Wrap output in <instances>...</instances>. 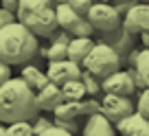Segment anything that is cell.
<instances>
[{
	"label": "cell",
	"mask_w": 149,
	"mask_h": 136,
	"mask_svg": "<svg viewBox=\"0 0 149 136\" xmlns=\"http://www.w3.org/2000/svg\"><path fill=\"white\" fill-rule=\"evenodd\" d=\"M40 112L35 105V92L26 86L22 77L11 75L7 81L0 84V121L11 123L20 119L31 121Z\"/></svg>",
	"instance_id": "cell-1"
},
{
	"label": "cell",
	"mask_w": 149,
	"mask_h": 136,
	"mask_svg": "<svg viewBox=\"0 0 149 136\" xmlns=\"http://www.w3.org/2000/svg\"><path fill=\"white\" fill-rule=\"evenodd\" d=\"M37 35L31 33L22 22H13L0 27V59L11 66L26 64L37 55Z\"/></svg>",
	"instance_id": "cell-2"
},
{
	"label": "cell",
	"mask_w": 149,
	"mask_h": 136,
	"mask_svg": "<svg viewBox=\"0 0 149 136\" xmlns=\"http://www.w3.org/2000/svg\"><path fill=\"white\" fill-rule=\"evenodd\" d=\"M15 20L22 22L37 38H48L57 29L55 5H29L15 9Z\"/></svg>",
	"instance_id": "cell-3"
},
{
	"label": "cell",
	"mask_w": 149,
	"mask_h": 136,
	"mask_svg": "<svg viewBox=\"0 0 149 136\" xmlns=\"http://www.w3.org/2000/svg\"><path fill=\"white\" fill-rule=\"evenodd\" d=\"M121 64H123V61H121V55H118V53L114 51L110 44L97 40V42L92 44V48L88 51V55L84 57L81 68L90 70L92 75H97L99 79H101V77L110 75L112 70L121 68Z\"/></svg>",
	"instance_id": "cell-4"
},
{
	"label": "cell",
	"mask_w": 149,
	"mask_h": 136,
	"mask_svg": "<svg viewBox=\"0 0 149 136\" xmlns=\"http://www.w3.org/2000/svg\"><path fill=\"white\" fill-rule=\"evenodd\" d=\"M55 18H57V27L64 29L70 38H74V35H92L94 33L88 18L79 11H74L72 7H68L66 2H55Z\"/></svg>",
	"instance_id": "cell-5"
},
{
	"label": "cell",
	"mask_w": 149,
	"mask_h": 136,
	"mask_svg": "<svg viewBox=\"0 0 149 136\" xmlns=\"http://www.w3.org/2000/svg\"><path fill=\"white\" fill-rule=\"evenodd\" d=\"M86 18L97 33L112 31L121 24V15L116 13V9L112 7L110 0H94L90 5V9L86 11Z\"/></svg>",
	"instance_id": "cell-6"
},
{
	"label": "cell",
	"mask_w": 149,
	"mask_h": 136,
	"mask_svg": "<svg viewBox=\"0 0 149 136\" xmlns=\"http://www.w3.org/2000/svg\"><path fill=\"white\" fill-rule=\"evenodd\" d=\"M99 103H101V112L105 114L114 125H116L123 116H127L130 112H134V110H136L132 97L114 94V92H103L101 99H99Z\"/></svg>",
	"instance_id": "cell-7"
},
{
	"label": "cell",
	"mask_w": 149,
	"mask_h": 136,
	"mask_svg": "<svg viewBox=\"0 0 149 136\" xmlns=\"http://www.w3.org/2000/svg\"><path fill=\"white\" fill-rule=\"evenodd\" d=\"M101 92H114V94H125V97H134L138 90H136L134 77H132L130 68L127 70H112L110 75L101 77Z\"/></svg>",
	"instance_id": "cell-8"
},
{
	"label": "cell",
	"mask_w": 149,
	"mask_h": 136,
	"mask_svg": "<svg viewBox=\"0 0 149 136\" xmlns=\"http://www.w3.org/2000/svg\"><path fill=\"white\" fill-rule=\"evenodd\" d=\"M121 24L132 33V35H138V33H143V31H149V2L136 0L134 5L123 13Z\"/></svg>",
	"instance_id": "cell-9"
},
{
	"label": "cell",
	"mask_w": 149,
	"mask_h": 136,
	"mask_svg": "<svg viewBox=\"0 0 149 136\" xmlns=\"http://www.w3.org/2000/svg\"><path fill=\"white\" fill-rule=\"evenodd\" d=\"M79 73H81V64L68 59V57H64V59H53V61H48V66H46L48 81H53V84H57V86H61L68 79H77Z\"/></svg>",
	"instance_id": "cell-10"
},
{
	"label": "cell",
	"mask_w": 149,
	"mask_h": 136,
	"mask_svg": "<svg viewBox=\"0 0 149 136\" xmlns=\"http://www.w3.org/2000/svg\"><path fill=\"white\" fill-rule=\"evenodd\" d=\"M99 40H101V42H105V44H110V46L114 48L118 55H121V59H123V55H125V53L136 44V35H132V33L127 31L123 24H118V27L112 29V31L99 33Z\"/></svg>",
	"instance_id": "cell-11"
},
{
	"label": "cell",
	"mask_w": 149,
	"mask_h": 136,
	"mask_svg": "<svg viewBox=\"0 0 149 136\" xmlns=\"http://www.w3.org/2000/svg\"><path fill=\"white\" fill-rule=\"evenodd\" d=\"M114 127L125 136H149V119L145 114H140L138 110L123 116Z\"/></svg>",
	"instance_id": "cell-12"
},
{
	"label": "cell",
	"mask_w": 149,
	"mask_h": 136,
	"mask_svg": "<svg viewBox=\"0 0 149 136\" xmlns=\"http://www.w3.org/2000/svg\"><path fill=\"white\" fill-rule=\"evenodd\" d=\"M81 134H86V136H112V134H116V127L99 110V112L88 114L84 127H81Z\"/></svg>",
	"instance_id": "cell-13"
},
{
	"label": "cell",
	"mask_w": 149,
	"mask_h": 136,
	"mask_svg": "<svg viewBox=\"0 0 149 136\" xmlns=\"http://www.w3.org/2000/svg\"><path fill=\"white\" fill-rule=\"evenodd\" d=\"M59 101H61V90L53 81H46L40 90H35V105L40 112H53V108Z\"/></svg>",
	"instance_id": "cell-14"
},
{
	"label": "cell",
	"mask_w": 149,
	"mask_h": 136,
	"mask_svg": "<svg viewBox=\"0 0 149 136\" xmlns=\"http://www.w3.org/2000/svg\"><path fill=\"white\" fill-rule=\"evenodd\" d=\"M130 73L134 77V84H136V90H143L149 86V48L143 46L136 57L134 66H130Z\"/></svg>",
	"instance_id": "cell-15"
},
{
	"label": "cell",
	"mask_w": 149,
	"mask_h": 136,
	"mask_svg": "<svg viewBox=\"0 0 149 136\" xmlns=\"http://www.w3.org/2000/svg\"><path fill=\"white\" fill-rule=\"evenodd\" d=\"M94 40L92 35H74V38L68 40V46H66V57L72 61H77V64H81L84 61V57L88 55V51L92 48Z\"/></svg>",
	"instance_id": "cell-16"
},
{
	"label": "cell",
	"mask_w": 149,
	"mask_h": 136,
	"mask_svg": "<svg viewBox=\"0 0 149 136\" xmlns=\"http://www.w3.org/2000/svg\"><path fill=\"white\" fill-rule=\"evenodd\" d=\"M20 77H22L24 81H26V86L35 92V90H40L44 84L48 81V77H46V73L37 66V61H33V59H29L26 64H22V73H20Z\"/></svg>",
	"instance_id": "cell-17"
},
{
	"label": "cell",
	"mask_w": 149,
	"mask_h": 136,
	"mask_svg": "<svg viewBox=\"0 0 149 136\" xmlns=\"http://www.w3.org/2000/svg\"><path fill=\"white\" fill-rule=\"evenodd\" d=\"M55 119H66V121H74V119L81 116V103L79 101H66L61 99L59 103L53 108Z\"/></svg>",
	"instance_id": "cell-18"
},
{
	"label": "cell",
	"mask_w": 149,
	"mask_h": 136,
	"mask_svg": "<svg viewBox=\"0 0 149 136\" xmlns=\"http://www.w3.org/2000/svg\"><path fill=\"white\" fill-rule=\"evenodd\" d=\"M59 90H61V99H66V101H81V99L86 97V88H84L79 77L64 81V84L59 86Z\"/></svg>",
	"instance_id": "cell-19"
},
{
	"label": "cell",
	"mask_w": 149,
	"mask_h": 136,
	"mask_svg": "<svg viewBox=\"0 0 149 136\" xmlns=\"http://www.w3.org/2000/svg\"><path fill=\"white\" fill-rule=\"evenodd\" d=\"M79 79H81V84H84L86 94H88V97H101V94H103V92H101V79H99L97 75H92L90 70L81 68Z\"/></svg>",
	"instance_id": "cell-20"
},
{
	"label": "cell",
	"mask_w": 149,
	"mask_h": 136,
	"mask_svg": "<svg viewBox=\"0 0 149 136\" xmlns=\"http://www.w3.org/2000/svg\"><path fill=\"white\" fill-rule=\"evenodd\" d=\"M5 134H7V136H31V134H33L31 121H29V119H20V121L7 123Z\"/></svg>",
	"instance_id": "cell-21"
},
{
	"label": "cell",
	"mask_w": 149,
	"mask_h": 136,
	"mask_svg": "<svg viewBox=\"0 0 149 136\" xmlns=\"http://www.w3.org/2000/svg\"><path fill=\"white\" fill-rule=\"evenodd\" d=\"M79 103H81V116H88V114H92V112H99V110H101V103H99V97H88V94H86V97L81 99Z\"/></svg>",
	"instance_id": "cell-22"
},
{
	"label": "cell",
	"mask_w": 149,
	"mask_h": 136,
	"mask_svg": "<svg viewBox=\"0 0 149 136\" xmlns=\"http://www.w3.org/2000/svg\"><path fill=\"white\" fill-rule=\"evenodd\" d=\"M136 94H138V97H136V110L149 119V86L143 88V90H138Z\"/></svg>",
	"instance_id": "cell-23"
},
{
	"label": "cell",
	"mask_w": 149,
	"mask_h": 136,
	"mask_svg": "<svg viewBox=\"0 0 149 136\" xmlns=\"http://www.w3.org/2000/svg\"><path fill=\"white\" fill-rule=\"evenodd\" d=\"M53 125V121L51 119H46V116H42V114L37 112L35 116L31 119V127H33V134H40L42 136L44 132H46V127H51Z\"/></svg>",
	"instance_id": "cell-24"
},
{
	"label": "cell",
	"mask_w": 149,
	"mask_h": 136,
	"mask_svg": "<svg viewBox=\"0 0 149 136\" xmlns=\"http://www.w3.org/2000/svg\"><path fill=\"white\" fill-rule=\"evenodd\" d=\"M61 2H66L68 7H72L74 11H79V13L86 15V11L90 9V5H92L94 0H61Z\"/></svg>",
	"instance_id": "cell-25"
},
{
	"label": "cell",
	"mask_w": 149,
	"mask_h": 136,
	"mask_svg": "<svg viewBox=\"0 0 149 136\" xmlns=\"http://www.w3.org/2000/svg\"><path fill=\"white\" fill-rule=\"evenodd\" d=\"M53 123L61 125L68 134H74V132H79V119H74V121H66V119H53Z\"/></svg>",
	"instance_id": "cell-26"
},
{
	"label": "cell",
	"mask_w": 149,
	"mask_h": 136,
	"mask_svg": "<svg viewBox=\"0 0 149 136\" xmlns=\"http://www.w3.org/2000/svg\"><path fill=\"white\" fill-rule=\"evenodd\" d=\"M110 2H112V7L116 9V13H118V15L123 18V13H125V11L130 9L132 5H134L136 0H110Z\"/></svg>",
	"instance_id": "cell-27"
},
{
	"label": "cell",
	"mask_w": 149,
	"mask_h": 136,
	"mask_svg": "<svg viewBox=\"0 0 149 136\" xmlns=\"http://www.w3.org/2000/svg\"><path fill=\"white\" fill-rule=\"evenodd\" d=\"M13 20H15V13H13V11L5 9V7H0V27H5V24L13 22Z\"/></svg>",
	"instance_id": "cell-28"
},
{
	"label": "cell",
	"mask_w": 149,
	"mask_h": 136,
	"mask_svg": "<svg viewBox=\"0 0 149 136\" xmlns=\"http://www.w3.org/2000/svg\"><path fill=\"white\" fill-rule=\"evenodd\" d=\"M9 77H11V64H7V61L0 59V84L7 81Z\"/></svg>",
	"instance_id": "cell-29"
},
{
	"label": "cell",
	"mask_w": 149,
	"mask_h": 136,
	"mask_svg": "<svg viewBox=\"0 0 149 136\" xmlns=\"http://www.w3.org/2000/svg\"><path fill=\"white\" fill-rule=\"evenodd\" d=\"M0 7H5V9H9V11L15 13V9H18V0H0Z\"/></svg>",
	"instance_id": "cell-30"
},
{
	"label": "cell",
	"mask_w": 149,
	"mask_h": 136,
	"mask_svg": "<svg viewBox=\"0 0 149 136\" xmlns=\"http://www.w3.org/2000/svg\"><path fill=\"white\" fill-rule=\"evenodd\" d=\"M136 38L140 40V46H147V48H149V31H143V33H138Z\"/></svg>",
	"instance_id": "cell-31"
},
{
	"label": "cell",
	"mask_w": 149,
	"mask_h": 136,
	"mask_svg": "<svg viewBox=\"0 0 149 136\" xmlns=\"http://www.w3.org/2000/svg\"><path fill=\"white\" fill-rule=\"evenodd\" d=\"M5 127H7V123H2V121H0V136L5 134Z\"/></svg>",
	"instance_id": "cell-32"
},
{
	"label": "cell",
	"mask_w": 149,
	"mask_h": 136,
	"mask_svg": "<svg viewBox=\"0 0 149 136\" xmlns=\"http://www.w3.org/2000/svg\"><path fill=\"white\" fill-rule=\"evenodd\" d=\"M143 2H149V0H143Z\"/></svg>",
	"instance_id": "cell-33"
}]
</instances>
